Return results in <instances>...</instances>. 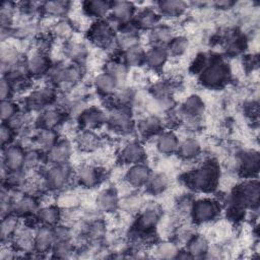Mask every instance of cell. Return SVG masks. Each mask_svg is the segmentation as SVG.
Masks as SVG:
<instances>
[{"label": "cell", "instance_id": "obj_14", "mask_svg": "<svg viewBox=\"0 0 260 260\" xmlns=\"http://www.w3.org/2000/svg\"><path fill=\"white\" fill-rule=\"evenodd\" d=\"M71 155V144L68 140H58L57 143L47 151L46 158L51 165L67 164Z\"/></svg>", "mask_w": 260, "mask_h": 260}, {"label": "cell", "instance_id": "obj_16", "mask_svg": "<svg viewBox=\"0 0 260 260\" xmlns=\"http://www.w3.org/2000/svg\"><path fill=\"white\" fill-rule=\"evenodd\" d=\"M159 217H160V212L157 207L155 206L147 207L138 216V219L136 222V230L141 234L151 232L156 226L159 220Z\"/></svg>", "mask_w": 260, "mask_h": 260}, {"label": "cell", "instance_id": "obj_38", "mask_svg": "<svg viewBox=\"0 0 260 260\" xmlns=\"http://www.w3.org/2000/svg\"><path fill=\"white\" fill-rule=\"evenodd\" d=\"M187 4L183 1L169 0V1H160L158 2L159 12L168 17H175L181 15L186 9Z\"/></svg>", "mask_w": 260, "mask_h": 260}, {"label": "cell", "instance_id": "obj_6", "mask_svg": "<svg viewBox=\"0 0 260 260\" xmlns=\"http://www.w3.org/2000/svg\"><path fill=\"white\" fill-rule=\"evenodd\" d=\"M259 184L257 181H248L237 188L233 193V202L241 204L243 206L257 204L259 201Z\"/></svg>", "mask_w": 260, "mask_h": 260}, {"label": "cell", "instance_id": "obj_32", "mask_svg": "<svg viewBox=\"0 0 260 260\" xmlns=\"http://www.w3.org/2000/svg\"><path fill=\"white\" fill-rule=\"evenodd\" d=\"M112 3L103 0H92L83 3V10L87 15L102 19L112 8Z\"/></svg>", "mask_w": 260, "mask_h": 260}, {"label": "cell", "instance_id": "obj_36", "mask_svg": "<svg viewBox=\"0 0 260 260\" xmlns=\"http://www.w3.org/2000/svg\"><path fill=\"white\" fill-rule=\"evenodd\" d=\"M67 57L74 62V64L81 65L87 56V49L84 44L78 42H70L66 46Z\"/></svg>", "mask_w": 260, "mask_h": 260}, {"label": "cell", "instance_id": "obj_25", "mask_svg": "<svg viewBox=\"0 0 260 260\" xmlns=\"http://www.w3.org/2000/svg\"><path fill=\"white\" fill-rule=\"evenodd\" d=\"M169 56L168 50L164 46L155 45L145 53V63L153 69L160 68Z\"/></svg>", "mask_w": 260, "mask_h": 260}, {"label": "cell", "instance_id": "obj_30", "mask_svg": "<svg viewBox=\"0 0 260 260\" xmlns=\"http://www.w3.org/2000/svg\"><path fill=\"white\" fill-rule=\"evenodd\" d=\"M179 140L178 137L171 131L161 133L156 142V147L159 152L165 154H172L174 152H177L179 147Z\"/></svg>", "mask_w": 260, "mask_h": 260}, {"label": "cell", "instance_id": "obj_15", "mask_svg": "<svg viewBox=\"0 0 260 260\" xmlns=\"http://www.w3.org/2000/svg\"><path fill=\"white\" fill-rule=\"evenodd\" d=\"M77 119L83 130H91L105 123L107 121V116L102 110L92 107L85 109Z\"/></svg>", "mask_w": 260, "mask_h": 260}, {"label": "cell", "instance_id": "obj_19", "mask_svg": "<svg viewBox=\"0 0 260 260\" xmlns=\"http://www.w3.org/2000/svg\"><path fill=\"white\" fill-rule=\"evenodd\" d=\"M150 175V169L146 165L135 164L127 171L126 180L133 187H141L146 184Z\"/></svg>", "mask_w": 260, "mask_h": 260}, {"label": "cell", "instance_id": "obj_40", "mask_svg": "<svg viewBox=\"0 0 260 260\" xmlns=\"http://www.w3.org/2000/svg\"><path fill=\"white\" fill-rule=\"evenodd\" d=\"M209 245L207 240L201 236H193L188 241V252L191 254L192 257H200L208 253Z\"/></svg>", "mask_w": 260, "mask_h": 260}, {"label": "cell", "instance_id": "obj_27", "mask_svg": "<svg viewBox=\"0 0 260 260\" xmlns=\"http://www.w3.org/2000/svg\"><path fill=\"white\" fill-rule=\"evenodd\" d=\"M58 133L54 129H40L35 136V143L41 151L50 150L58 141Z\"/></svg>", "mask_w": 260, "mask_h": 260}, {"label": "cell", "instance_id": "obj_5", "mask_svg": "<svg viewBox=\"0 0 260 260\" xmlns=\"http://www.w3.org/2000/svg\"><path fill=\"white\" fill-rule=\"evenodd\" d=\"M71 176V170L67 164L52 165L44 174L46 187L51 190H59L65 187Z\"/></svg>", "mask_w": 260, "mask_h": 260}, {"label": "cell", "instance_id": "obj_39", "mask_svg": "<svg viewBox=\"0 0 260 260\" xmlns=\"http://www.w3.org/2000/svg\"><path fill=\"white\" fill-rule=\"evenodd\" d=\"M145 51L140 46H134L126 51L123 54V63L127 66L135 67L140 66L141 64L145 63Z\"/></svg>", "mask_w": 260, "mask_h": 260}, {"label": "cell", "instance_id": "obj_10", "mask_svg": "<svg viewBox=\"0 0 260 260\" xmlns=\"http://www.w3.org/2000/svg\"><path fill=\"white\" fill-rule=\"evenodd\" d=\"M25 68L28 75L41 76L49 73L52 68L51 60L45 52L37 51L25 61Z\"/></svg>", "mask_w": 260, "mask_h": 260}, {"label": "cell", "instance_id": "obj_11", "mask_svg": "<svg viewBox=\"0 0 260 260\" xmlns=\"http://www.w3.org/2000/svg\"><path fill=\"white\" fill-rule=\"evenodd\" d=\"M112 20L116 24L126 25L133 20L135 16V6L132 2L115 1L112 3Z\"/></svg>", "mask_w": 260, "mask_h": 260}, {"label": "cell", "instance_id": "obj_12", "mask_svg": "<svg viewBox=\"0 0 260 260\" xmlns=\"http://www.w3.org/2000/svg\"><path fill=\"white\" fill-rule=\"evenodd\" d=\"M55 243L54 231L50 225L42 224L38 228L34 237V250L37 253L44 254L53 248Z\"/></svg>", "mask_w": 260, "mask_h": 260}, {"label": "cell", "instance_id": "obj_53", "mask_svg": "<svg viewBox=\"0 0 260 260\" xmlns=\"http://www.w3.org/2000/svg\"><path fill=\"white\" fill-rule=\"evenodd\" d=\"M206 65H207L206 56L204 54H198L194 59V62L191 64L190 70L193 73H201Z\"/></svg>", "mask_w": 260, "mask_h": 260}, {"label": "cell", "instance_id": "obj_48", "mask_svg": "<svg viewBox=\"0 0 260 260\" xmlns=\"http://www.w3.org/2000/svg\"><path fill=\"white\" fill-rule=\"evenodd\" d=\"M52 250L56 257L65 258L73 252V245L71 244V241H56Z\"/></svg>", "mask_w": 260, "mask_h": 260}, {"label": "cell", "instance_id": "obj_44", "mask_svg": "<svg viewBox=\"0 0 260 260\" xmlns=\"http://www.w3.org/2000/svg\"><path fill=\"white\" fill-rule=\"evenodd\" d=\"M42 164V151L39 149H29L25 151L23 170H36Z\"/></svg>", "mask_w": 260, "mask_h": 260}, {"label": "cell", "instance_id": "obj_35", "mask_svg": "<svg viewBox=\"0 0 260 260\" xmlns=\"http://www.w3.org/2000/svg\"><path fill=\"white\" fill-rule=\"evenodd\" d=\"M200 150V144L196 139L187 138L179 144L177 152L182 158L189 160L198 156Z\"/></svg>", "mask_w": 260, "mask_h": 260}, {"label": "cell", "instance_id": "obj_42", "mask_svg": "<svg viewBox=\"0 0 260 260\" xmlns=\"http://www.w3.org/2000/svg\"><path fill=\"white\" fill-rule=\"evenodd\" d=\"M174 37L175 36H174L173 29L166 24L155 26L151 32L152 41L159 46L168 45L173 40Z\"/></svg>", "mask_w": 260, "mask_h": 260}, {"label": "cell", "instance_id": "obj_20", "mask_svg": "<svg viewBox=\"0 0 260 260\" xmlns=\"http://www.w3.org/2000/svg\"><path fill=\"white\" fill-rule=\"evenodd\" d=\"M158 22L159 14L150 7H147L138 12L132 20V23L136 26L137 29H153L158 25Z\"/></svg>", "mask_w": 260, "mask_h": 260}, {"label": "cell", "instance_id": "obj_23", "mask_svg": "<svg viewBox=\"0 0 260 260\" xmlns=\"http://www.w3.org/2000/svg\"><path fill=\"white\" fill-rule=\"evenodd\" d=\"M96 205L101 211L111 212L119 205L118 193L114 188H107L101 191L96 197Z\"/></svg>", "mask_w": 260, "mask_h": 260}, {"label": "cell", "instance_id": "obj_17", "mask_svg": "<svg viewBox=\"0 0 260 260\" xmlns=\"http://www.w3.org/2000/svg\"><path fill=\"white\" fill-rule=\"evenodd\" d=\"M76 179L83 187L91 188L102 180V171L93 166H81L76 171Z\"/></svg>", "mask_w": 260, "mask_h": 260}, {"label": "cell", "instance_id": "obj_22", "mask_svg": "<svg viewBox=\"0 0 260 260\" xmlns=\"http://www.w3.org/2000/svg\"><path fill=\"white\" fill-rule=\"evenodd\" d=\"M145 157V151L143 146L138 142L128 143L121 151L120 158L124 164H140Z\"/></svg>", "mask_w": 260, "mask_h": 260}, {"label": "cell", "instance_id": "obj_46", "mask_svg": "<svg viewBox=\"0 0 260 260\" xmlns=\"http://www.w3.org/2000/svg\"><path fill=\"white\" fill-rule=\"evenodd\" d=\"M179 253V249L177 245L173 242H162L158 244L156 247V254L160 258L165 259H171L176 258Z\"/></svg>", "mask_w": 260, "mask_h": 260}, {"label": "cell", "instance_id": "obj_55", "mask_svg": "<svg viewBox=\"0 0 260 260\" xmlns=\"http://www.w3.org/2000/svg\"><path fill=\"white\" fill-rule=\"evenodd\" d=\"M215 5L219 8H230L231 6L234 5V2H231V1H219V2H216Z\"/></svg>", "mask_w": 260, "mask_h": 260}, {"label": "cell", "instance_id": "obj_9", "mask_svg": "<svg viewBox=\"0 0 260 260\" xmlns=\"http://www.w3.org/2000/svg\"><path fill=\"white\" fill-rule=\"evenodd\" d=\"M108 122L113 129L121 132H128L133 126L131 114L124 106L115 107L108 118Z\"/></svg>", "mask_w": 260, "mask_h": 260}, {"label": "cell", "instance_id": "obj_26", "mask_svg": "<svg viewBox=\"0 0 260 260\" xmlns=\"http://www.w3.org/2000/svg\"><path fill=\"white\" fill-rule=\"evenodd\" d=\"M118 80L116 79L115 76H113L112 74H110L109 72H103L101 74H99L93 81L94 87L95 89L104 94V95H109L112 94L115 89L117 88L118 85Z\"/></svg>", "mask_w": 260, "mask_h": 260}, {"label": "cell", "instance_id": "obj_45", "mask_svg": "<svg viewBox=\"0 0 260 260\" xmlns=\"http://www.w3.org/2000/svg\"><path fill=\"white\" fill-rule=\"evenodd\" d=\"M73 31V27L70 21L66 19H60L56 22L52 27V35L56 36L60 39H67L71 36Z\"/></svg>", "mask_w": 260, "mask_h": 260}, {"label": "cell", "instance_id": "obj_33", "mask_svg": "<svg viewBox=\"0 0 260 260\" xmlns=\"http://www.w3.org/2000/svg\"><path fill=\"white\" fill-rule=\"evenodd\" d=\"M162 123L156 116H148L138 123V131L144 137H150L161 131Z\"/></svg>", "mask_w": 260, "mask_h": 260}, {"label": "cell", "instance_id": "obj_43", "mask_svg": "<svg viewBox=\"0 0 260 260\" xmlns=\"http://www.w3.org/2000/svg\"><path fill=\"white\" fill-rule=\"evenodd\" d=\"M189 42L188 39L180 36V37H174L173 40L168 44V52L169 54H172L173 56H181L184 54L188 48Z\"/></svg>", "mask_w": 260, "mask_h": 260}, {"label": "cell", "instance_id": "obj_13", "mask_svg": "<svg viewBox=\"0 0 260 260\" xmlns=\"http://www.w3.org/2000/svg\"><path fill=\"white\" fill-rule=\"evenodd\" d=\"M38 210L39 204L36 197L30 194H25L14 199L11 213H15L18 216H31L36 215Z\"/></svg>", "mask_w": 260, "mask_h": 260}, {"label": "cell", "instance_id": "obj_7", "mask_svg": "<svg viewBox=\"0 0 260 260\" xmlns=\"http://www.w3.org/2000/svg\"><path fill=\"white\" fill-rule=\"evenodd\" d=\"M25 150L20 145H9L3 148L2 168L7 172L23 170Z\"/></svg>", "mask_w": 260, "mask_h": 260}, {"label": "cell", "instance_id": "obj_52", "mask_svg": "<svg viewBox=\"0 0 260 260\" xmlns=\"http://www.w3.org/2000/svg\"><path fill=\"white\" fill-rule=\"evenodd\" d=\"M55 242L56 241H71L72 233L71 230L64 225H56L53 228Z\"/></svg>", "mask_w": 260, "mask_h": 260}, {"label": "cell", "instance_id": "obj_18", "mask_svg": "<svg viewBox=\"0 0 260 260\" xmlns=\"http://www.w3.org/2000/svg\"><path fill=\"white\" fill-rule=\"evenodd\" d=\"M32 228L28 224L24 226L19 225L15 233L12 236V242L15 249L20 251H27L29 249L34 250V237L35 234L32 233Z\"/></svg>", "mask_w": 260, "mask_h": 260}, {"label": "cell", "instance_id": "obj_28", "mask_svg": "<svg viewBox=\"0 0 260 260\" xmlns=\"http://www.w3.org/2000/svg\"><path fill=\"white\" fill-rule=\"evenodd\" d=\"M37 219L45 225H56L61 218V211L57 205H47L39 208Z\"/></svg>", "mask_w": 260, "mask_h": 260}, {"label": "cell", "instance_id": "obj_49", "mask_svg": "<svg viewBox=\"0 0 260 260\" xmlns=\"http://www.w3.org/2000/svg\"><path fill=\"white\" fill-rule=\"evenodd\" d=\"M15 131L5 122H2L1 128H0V140L2 148H5L12 144L14 139Z\"/></svg>", "mask_w": 260, "mask_h": 260}, {"label": "cell", "instance_id": "obj_41", "mask_svg": "<svg viewBox=\"0 0 260 260\" xmlns=\"http://www.w3.org/2000/svg\"><path fill=\"white\" fill-rule=\"evenodd\" d=\"M147 191L150 194L156 195L164 192L168 186V178L162 173L151 174L148 181L145 184Z\"/></svg>", "mask_w": 260, "mask_h": 260}, {"label": "cell", "instance_id": "obj_51", "mask_svg": "<svg viewBox=\"0 0 260 260\" xmlns=\"http://www.w3.org/2000/svg\"><path fill=\"white\" fill-rule=\"evenodd\" d=\"M105 235V225L102 221L95 220L88 228V237L92 240H99Z\"/></svg>", "mask_w": 260, "mask_h": 260}, {"label": "cell", "instance_id": "obj_31", "mask_svg": "<svg viewBox=\"0 0 260 260\" xmlns=\"http://www.w3.org/2000/svg\"><path fill=\"white\" fill-rule=\"evenodd\" d=\"M70 3L67 1L55 0L41 3V10L50 17H62L69 10Z\"/></svg>", "mask_w": 260, "mask_h": 260}, {"label": "cell", "instance_id": "obj_21", "mask_svg": "<svg viewBox=\"0 0 260 260\" xmlns=\"http://www.w3.org/2000/svg\"><path fill=\"white\" fill-rule=\"evenodd\" d=\"M260 156L257 151L245 150L240 154V170L246 176H253L259 170Z\"/></svg>", "mask_w": 260, "mask_h": 260}, {"label": "cell", "instance_id": "obj_50", "mask_svg": "<svg viewBox=\"0 0 260 260\" xmlns=\"http://www.w3.org/2000/svg\"><path fill=\"white\" fill-rule=\"evenodd\" d=\"M226 216L233 221H240L245 216V206L236 202L231 203L226 209Z\"/></svg>", "mask_w": 260, "mask_h": 260}, {"label": "cell", "instance_id": "obj_8", "mask_svg": "<svg viewBox=\"0 0 260 260\" xmlns=\"http://www.w3.org/2000/svg\"><path fill=\"white\" fill-rule=\"evenodd\" d=\"M56 92L54 88L44 87L32 91L24 100V106L27 110H40L51 105L56 100Z\"/></svg>", "mask_w": 260, "mask_h": 260}, {"label": "cell", "instance_id": "obj_54", "mask_svg": "<svg viewBox=\"0 0 260 260\" xmlns=\"http://www.w3.org/2000/svg\"><path fill=\"white\" fill-rule=\"evenodd\" d=\"M13 92V87L10 84V82L2 77L1 79V83H0V95H1V100H9L11 96V93Z\"/></svg>", "mask_w": 260, "mask_h": 260}, {"label": "cell", "instance_id": "obj_34", "mask_svg": "<svg viewBox=\"0 0 260 260\" xmlns=\"http://www.w3.org/2000/svg\"><path fill=\"white\" fill-rule=\"evenodd\" d=\"M204 110V103L200 96L192 94L182 105V113L189 118H196Z\"/></svg>", "mask_w": 260, "mask_h": 260}, {"label": "cell", "instance_id": "obj_2", "mask_svg": "<svg viewBox=\"0 0 260 260\" xmlns=\"http://www.w3.org/2000/svg\"><path fill=\"white\" fill-rule=\"evenodd\" d=\"M230 78V69L220 59H214L200 73V81L207 87H221Z\"/></svg>", "mask_w": 260, "mask_h": 260}, {"label": "cell", "instance_id": "obj_37", "mask_svg": "<svg viewBox=\"0 0 260 260\" xmlns=\"http://www.w3.org/2000/svg\"><path fill=\"white\" fill-rule=\"evenodd\" d=\"M18 217L19 216L16 215L15 213H9V214L2 217L1 232H0L2 242L8 241L9 238H12L13 234L15 233L17 228L19 226Z\"/></svg>", "mask_w": 260, "mask_h": 260}, {"label": "cell", "instance_id": "obj_24", "mask_svg": "<svg viewBox=\"0 0 260 260\" xmlns=\"http://www.w3.org/2000/svg\"><path fill=\"white\" fill-rule=\"evenodd\" d=\"M64 119V113L57 109H50L43 112L38 120V126L40 129H54L62 123Z\"/></svg>", "mask_w": 260, "mask_h": 260}, {"label": "cell", "instance_id": "obj_4", "mask_svg": "<svg viewBox=\"0 0 260 260\" xmlns=\"http://www.w3.org/2000/svg\"><path fill=\"white\" fill-rule=\"evenodd\" d=\"M112 21L104 19L96 20L88 29V39L100 47H108L115 38V27Z\"/></svg>", "mask_w": 260, "mask_h": 260}, {"label": "cell", "instance_id": "obj_3", "mask_svg": "<svg viewBox=\"0 0 260 260\" xmlns=\"http://www.w3.org/2000/svg\"><path fill=\"white\" fill-rule=\"evenodd\" d=\"M219 211L220 207L217 201L204 198L196 200L192 203L190 213L194 221L198 223H204L215 219L219 214Z\"/></svg>", "mask_w": 260, "mask_h": 260}, {"label": "cell", "instance_id": "obj_29", "mask_svg": "<svg viewBox=\"0 0 260 260\" xmlns=\"http://www.w3.org/2000/svg\"><path fill=\"white\" fill-rule=\"evenodd\" d=\"M78 147L83 151H94L101 144L100 137L91 130H83L76 136Z\"/></svg>", "mask_w": 260, "mask_h": 260}, {"label": "cell", "instance_id": "obj_1", "mask_svg": "<svg viewBox=\"0 0 260 260\" xmlns=\"http://www.w3.org/2000/svg\"><path fill=\"white\" fill-rule=\"evenodd\" d=\"M219 178V168L213 160L204 162L201 167L186 174L185 182L194 190L211 191L216 187Z\"/></svg>", "mask_w": 260, "mask_h": 260}, {"label": "cell", "instance_id": "obj_47", "mask_svg": "<svg viewBox=\"0 0 260 260\" xmlns=\"http://www.w3.org/2000/svg\"><path fill=\"white\" fill-rule=\"evenodd\" d=\"M19 112L18 106L12 100L1 101V119L2 122L9 121L14 115Z\"/></svg>", "mask_w": 260, "mask_h": 260}]
</instances>
